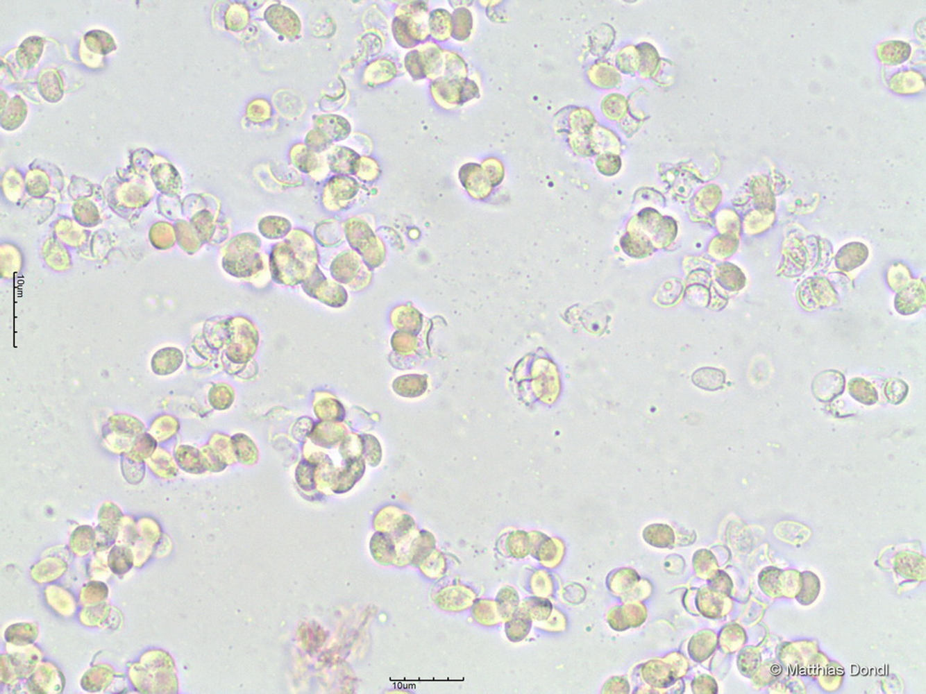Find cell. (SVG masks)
Instances as JSON below:
<instances>
[{
  "label": "cell",
  "mask_w": 926,
  "mask_h": 694,
  "mask_svg": "<svg viewBox=\"0 0 926 694\" xmlns=\"http://www.w3.org/2000/svg\"><path fill=\"white\" fill-rule=\"evenodd\" d=\"M845 379L842 372L828 369L814 377L811 382L812 394L818 401L829 403L844 393Z\"/></svg>",
  "instance_id": "cell-1"
},
{
  "label": "cell",
  "mask_w": 926,
  "mask_h": 694,
  "mask_svg": "<svg viewBox=\"0 0 926 694\" xmlns=\"http://www.w3.org/2000/svg\"><path fill=\"white\" fill-rule=\"evenodd\" d=\"M464 80L448 79L441 77L432 83L431 94L432 99L440 107L451 110L464 104L463 103V89Z\"/></svg>",
  "instance_id": "cell-2"
},
{
  "label": "cell",
  "mask_w": 926,
  "mask_h": 694,
  "mask_svg": "<svg viewBox=\"0 0 926 694\" xmlns=\"http://www.w3.org/2000/svg\"><path fill=\"white\" fill-rule=\"evenodd\" d=\"M925 288L922 280H914L901 289L895 299V307L902 315L916 313L925 305Z\"/></svg>",
  "instance_id": "cell-3"
},
{
  "label": "cell",
  "mask_w": 926,
  "mask_h": 694,
  "mask_svg": "<svg viewBox=\"0 0 926 694\" xmlns=\"http://www.w3.org/2000/svg\"><path fill=\"white\" fill-rule=\"evenodd\" d=\"M29 685L34 693H51V688H54L56 693H60L65 687V677L56 666L43 663L33 674Z\"/></svg>",
  "instance_id": "cell-4"
},
{
  "label": "cell",
  "mask_w": 926,
  "mask_h": 694,
  "mask_svg": "<svg viewBox=\"0 0 926 694\" xmlns=\"http://www.w3.org/2000/svg\"><path fill=\"white\" fill-rule=\"evenodd\" d=\"M269 25L277 33L292 37L301 30V22L294 11L284 6H271L265 13Z\"/></svg>",
  "instance_id": "cell-5"
},
{
  "label": "cell",
  "mask_w": 926,
  "mask_h": 694,
  "mask_svg": "<svg viewBox=\"0 0 926 694\" xmlns=\"http://www.w3.org/2000/svg\"><path fill=\"white\" fill-rule=\"evenodd\" d=\"M418 52L426 77L434 81L442 77L445 74L446 51L437 44L429 42L421 46Z\"/></svg>",
  "instance_id": "cell-6"
},
{
  "label": "cell",
  "mask_w": 926,
  "mask_h": 694,
  "mask_svg": "<svg viewBox=\"0 0 926 694\" xmlns=\"http://www.w3.org/2000/svg\"><path fill=\"white\" fill-rule=\"evenodd\" d=\"M460 179L469 193L473 196L476 194L478 198L487 196L490 193L489 180L487 179L484 169L475 163L466 164L460 169Z\"/></svg>",
  "instance_id": "cell-7"
},
{
  "label": "cell",
  "mask_w": 926,
  "mask_h": 694,
  "mask_svg": "<svg viewBox=\"0 0 926 694\" xmlns=\"http://www.w3.org/2000/svg\"><path fill=\"white\" fill-rule=\"evenodd\" d=\"M879 60L886 65H900L908 60L911 55V44L907 42L890 40L882 42L876 47Z\"/></svg>",
  "instance_id": "cell-8"
},
{
  "label": "cell",
  "mask_w": 926,
  "mask_h": 694,
  "mask_svg": "<svg viewBox=\"0 0 926 694\" xmlns=\"http://www.w3.org/2000/svg\"><path fill=\"white\" fill-rule=\"evenodd\" d=\"M889 85L895 93L909 96L919 93L925 89V77L919 71L909 69L893 75Z\"/></svg>",
  "instance_id": "cell-9"
},
{
  "label": "cell",
  "mask_w": 926,
  "mask_h": 694,
  "mask_svg": "<svg viewBox=\"0 0 926 694\" xmlns=\"http://www.w3.org/2000/svg\"><path fill=\"white\" fill-rule=\"evenodd\" d=\"M868 255L869 250L865 244L853 242L845 244L837 253L836 265L841 271H853L866 261Z\"/></svg>",
  "instance_id": "cell-10"
},
{
  "label": "cell",
  "mask_w": 926,
  "mask_h": 694,
  "mask_svg": "<svg viewBox=\"0 0 926 694\" xmlns=\"http://www.w3.org/2000/svg\"><path fill=\"white\" fill-rule=\"evenodd\" d=\"M67 569V564L65 560L56 557H49L47 559L40 561L32 568L33 579L37 582H51L59 579Z\"/></svg>",
  "instance_id": "cell-11"
},
{
  "label": "cell",
  "mask_w": 926,
  "mask_h": 694,
  "mask_svg": "<svg viewBox=\"0 0 926 694\" xmlns=\"http://www.w3.org/2000/svg\"><path fill=\"white\" fill-rule=\"evenodd\" d=\"M46 596L48 604H51L55 611L60 613V615H73L76 609V602L73 595L65 589L59 586H49L46 589Z\"/></svg>",
  "instance_id": "cell-12"
},
{
  "label": "cell",
  "mask_w": 926,
  "mask_h": 694,
  "mask_svg": "<svg viewBox=\"0 0 926 694\" xmlns=\"http://www.w3.org/2000/svg\"><path fill=\"white\" fill-rule=\"evenodd\" d=\"M430 35L437 41H446L452 35V15L448 10L437 8L429 14Z\"/></svg>",
  "instance_id": "cell-13"
},
{
  "label": "cell",
  "mask_w": 926,
  "mask_h": 694,
  "mask_svg": "<svg viewBox=\"0 0 926 694\" xmlns=\"http://www.w3.org/2000/svg\"><path fill=\"white\" fill-rule=\"evenodd\" d=\"M848 393L857 402L864 405H873L878 402L879 394L875 386L862 378H853L848 384Z\"/></svg>",
  "instance_id": "cell-14"
},
{
  "label": "cell",
  "mask_w": 926,
  "mask_h": 694,
  "mask_svg": "<svg viewBox=\"0 0 926 694\" xmlns=\"http://www.w3.org/2000/svg\"><path fill=\"white\" fill-rule=\"evenodd\" d=\"M692 380L698 388L703 390L717 391L725 385V374L721 369L703 368L698 369L693 374Z\"/></svg>",
  "instance_id": "cell-15"
},
{
  "label": "cell",
  "mask_w": 926,
  "mask_h": 694,
  "mask_svg": "<svg viewBox=\"0 0 926 694\" xmlns=\"http://www.w3.org/2000/svg\"><path fill=\"white\" fill-rule=\"evenodd\" d=\"M43 40L37 36H32L24 41L18 49V62L26 69H31L35 65L42 55Z\"/></svg>",
  "instance_id": "cell-16"
},
{
  "label": "cell",
  "mask_w": 926,
  "mask_h": 694,
  "mask_svg": "<svg viewBox=\"0 0 926 694\" xmlns=\"http://www.w3.org/2000/svg\"><path fill=\"white\" fill-rule=\"evenodd\" d=\"M37 634V627L34 624L21 623L8 627L5 638L8 643L16 646H26L34 643Z\"/></svg>",
  "instance_id": "cell-17"
},
{
  "label": "cell",
  "mask_w": 926,
  "mask_h": 694,
  "mask_svg": "<svg viewBox=\"0 0 926 694\" xmlns=\"http://www.w3.org/2000/svg\"><path fill=\"white\" fill-rule=\"evenodd\" d=\"M27 115V107L21 97L15 96L10 102L7 110L2 113V127L6 130H15L20 126Z\"/></svg>",
  "instance_id": "cell-18"
},
{
  "label": "cell",
  "mask_w": 926,
  "mask_h": 694,
  "mask_svg": "<svg viewBox=\"0 0 926 694\" xmlns=\"http://www.w3.org/2000/svg\"><path fill=\"white\" fill-rule=\"evenodd\" d=\"M40 93L44 99L49 102L59 101L62 97L63 88L62 79L57 71L45 72L40 80Z\"/></svg>",
  "instance_id": "cell-19"
},
{
  "label": "cell",
  "mask_w": 926,
  "mask_h": 694,
  "mask_svg": "<svg viewBox=\"0 0 926 694\" xmlns=\"http://www.w3.org/2000/svg\"><path fill=\"white\" fill-rule=\"evenodd\" d=\"M133 563H134V554L132 550L126 545L113 547L108 558L109 568L118 575L126 573L132 568Z\"/></svg>",
  "instance_id": "cell-20"
},
{
  "label": "cell",
  "mask_w": 926,
  "mask_h": 694,
  "mask_svg": "<svg viewBox=\"0 0 926 694\" xmlns=\"http://www.w3.org/2000/svg\"><path fill=\"white\" fill-rule=\"evenodd\" d=\"M473 29V16L465 8H457L452 15V35L457 40L469 38Z\"/></svg>",
  "instance_id": "cell-21"
},
{
  "label": "cell",
  "mask_w": 926,
  "mask_h": 694,
  "mask_svg": "<svg viewBox=\"0 0 926 694\" xmlns=\"http://www.w3.org/2000/svg\"><path fill=\"white\" fill-rule=\"evenodd\" d=\"M112 679V669L109 666H99L91 668L82 679L85 690L96 691L109 685Z\"/></svg>",
  "instance_id": "cell-22"
},
{
  "label": "cell",
  "mask_w": 926,
  "mask_h": 694,
  "mask_svg": "<svg viewBox=\"0 0 926 694\" xmlns=\"http://www.w3.org/2000/svg\"><path fill=\"white\" fill-rule=\"evenodd\" d=\"M776 535L779 538L783 539V541H789V543H798V541H805L806 539L811 534V532L806 526L802 524L795 523L794 521H784L778 523L775 527Z\"/></svg>",
  "instance_id": "cell-23"
},
{
  "label": "cell",
  "mask_w": 926,
  "mask_h": 694,
  "mask_svg": "<svg viewBox=\"0 0 926 694\" xmlns=\"http://www.w3.org/2000/svg\"><path fill=\"white\" fill-rule=\"evenodd\" d=\"M85 42L88 49L98 54H108L116 49V43L112 36L102 31H93L87 33Z\"/></svg>",
  "instance_id": "cell-24"
},
{
  "label": "cell",
  "mask_w": 926,
  "mask_h": 694,
  "mask_svg": "<svg viewBox=\"0 0 926 694\" xmlns=\"http://www.w3.org/2000/svg\"><path fill=\"white\" fill-rule=\"evenodd\" d=\"M95 541V534H94L91 527H81L77 529L71 536L70 546L74 552H76L80 557H83V555H87L94 547Z\"/></svg>",
  "instance_id": "cell-25"
},
{
  "label": "cell",
  "mask_w": 926,
  "mask_h": 694,
  "mask_svg": "<svg viewBox=\"0 0 926 694\" xmlns=\"http://www.w3.org/2000/svg\"><path fill=\"white\" fill-rule=\"evenodd\" d=\"M909 393V385L903 380L892 378L884 382V394L891 405L902 404Z\"/></svg>",
  "instance_id": "cell-26"
},
{
  "label": "cell",
  "mask_w": 926,
  "mask_h": 694,
  "mask_svg": "<svg viewBox=\"0 0 926 694\" xmlns=\"http://www.w3.org/2000/svg\"><path fill=\"white\" fill-rule=\"evenodd\" d=\"M370 71L368 72L371 76L370 81L373 83H387L392 80L396 76V69L395 64L387 60H379L371 64Z\"/></svg>",
  "instance_id": "cell-27"
},
{
  "label": "cell",
  "mask_w": 926,
  "mask_h": 694,
  "mask_svg": "<svg viewBox=\"0 0 926 694\" xmlns=\"http://www.w3.org/2000/svg\"><path fill=\"white\" fill-rule=\"evenodd\" d=\"M467 66L462 57L457 53L446 51L445 74L446 78L455 80H464L467 77Z\"/></svg>",
  "instance_id": "cell-28"
},
{
  "label": "cell",
  "mask_w": 926,
  "mask_h": 694,
  "mask_svg": "<svg viewBox=\"0 0 926 694\" xmlns=\"http://www.w3.org/2000/svg\"><path fill=\"white\" fill-rule=\"evenodd\" d=\"M108 593L109 590L104 583L90 582L83 588L80 593V601L85 605L99 604L107 598Z\"/></svg>",
  "instance_id": "cell-29"
},
{
  "label": "cell",
  "mask_w": 926,
  "mask_h": 694,
  "mask_svg": "<svg viewBox=\"0 0 926 694\" xmlns=\"http://www.w3.org/2000/svg\"><path fill=\"white\" fill-rule=\"evenodd\" d=\"M754 194H755L757 204L761 208V211L770 212L772 210L775 201L772 193H771L769 185L765 178H759L754 183Z\"/></svg>",
  "instance_id": "cell-30"
},
{
  "label": "cell",
  "mask_w": 926,
  "mask_h": 694,
  "mask_svg": "<svg viewBox=\"0 0 926 694\" xmlns=\"http://www.w3.org/2000/svg\"><path fill=\"white\" fill-rule=\"evenodd\" d=\"M887 279H889V285L891 286L892 289H894L895 291H900L901 289L911 282V274H909V269L903 264H895L890 268Z\"/></svg>",
  "instance_id": "cell-31"
},
{
  "label": "cell",
  "mask_w": 926,
  "mask_h": 694,
  "mask_svg": "<svg viewBox=\"0 0 926 694\" xmlns=\"http://www.w3.org/2000/svg\"><path fill=\"white\" fill-rule=\"evenodd\" d=\"M109 611V605L98 604L87 608L81 612V622L87 626H96L104 622Z\"/></svg>",
  "instance_id": "cell-32"
},
{
  "label": "cell",
  "mask_w": 926,
  "mask_h": 694,
  "mask_svg": "<svg viewBox=\"0 0 926 694\" xmlns=\"http://www.w3.org/2000/svg\"><path fill=\"white\" fill-rule=\"evenodd\" d=\"M405 65H406L407 71L414 79H423L426 77L418 50H412V51L407 53L406 58H405Z\"/></svg>",
  "instance_id": "cell-33"
},
{
  "label": "cell",
  "mask_w": 926,
  "mask_h": 694,
  "mask_svg": "<svg viewBox=\"0 0 926 694\" xmlns=\"http://www.w3.org/2000/svg\"><path fill=\"white\" fill-rule=\"evenodd\" d=\"M483 167L484 171L489 175V179L492 185H495L496 183H498L503 180L504 174L503 163L497 158H487V160L484 161Z\"/></svg>",
  "instance_id": "cell-34"
}]
</instances>
